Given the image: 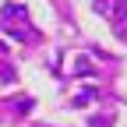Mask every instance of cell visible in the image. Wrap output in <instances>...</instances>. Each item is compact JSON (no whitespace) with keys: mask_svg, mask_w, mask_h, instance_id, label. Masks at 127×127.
I'll return each instance as SVG.
<instances>
[{"mask_svg":"<svg viewBox=\"0 0 127 127\" xmlns=\"http://www.w3.org/2000/svg\"><path fill=\"white\" fill-rule=\"evenodd\" d=\"M4 25L14 32V39H28L32 35V32H28V14H25L21 4H7L4 7Z\"/></svg>","mask_w":127,"mask_h":127,"instance_id":"obj_1","label":"cell"}]
</instances>
